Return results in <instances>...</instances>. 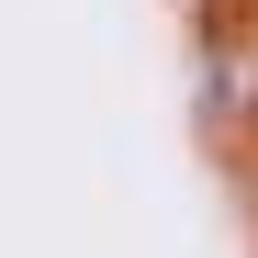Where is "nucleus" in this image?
Wrapping results in <instances>:
<instances>
[]
</instances>
